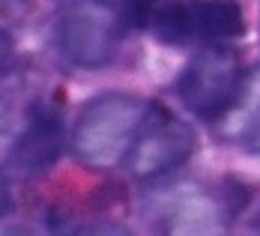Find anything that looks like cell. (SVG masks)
Segmentation results:
<instances>
[{
    "mask_svg": "<svg viewBox=\"0 0 260 236\" xmlns=\"http://www.w3.org/2000/svg\"><path fill=\"white\" fill-rule=\"evenodd\" d=\"M242 87V60L231 48H207L182 69L177 93L204 120L224 114Z\"/></svg>",
    "mask_w": 260,
    "mask_h": 236,
    "instance_id": "7a4b0ae2",
    "label": "cell"
},
{
    "mask_svg": "<svg viewBox=\"0 0 260 236\" xmlns=\"http://www.w3.org/2000/svg\"><path fill=\"white\" fill-rule=\"evenodd\" d=\"M150 102L135 93H105L84 108L75 129V156L90 167H108L129 156Z\"/></svg>",
    "mask_w": 260,
    "mask_h": 236,
    "instance_id": "6da1fadb",
    "label": "cell"
},
{
    "mask_svg": "<svg viewBox=\"0 0 260 236\" xmlns=\"http://www.w3.org/2000/svg\"><path fill=\"white\" fill-rule=\"evenodd\" d=\"M102 3H108V0H102Z\"/></svg>",
    "mask_w": 260,
    "mask_h": 236,
    "instance_id": "ba28073f",
    "label": "cell"
},
{
    "mask_svg": "<svg viewBox=\"0 0 260 236\" xmlns=\"http://www.w3.org/2000/svg\"><path fill=\"white\" fill-rule=\"evenodd\" d=\"M60 138H63L60 134V117L51 114L45 105H36L33 114H30L24 134L15 141L12 161L27 174L48 171L60 156Z\"/></svg>",
    "mask_w": 260,
    "mask_h": 236,
    "instance_id": "8992f818",
    "label": "cell"
},
{
    "mask_svg": "<svg viewBox=\"0 0 260 236\" xmlns=\"http://www.w3.org/2000/svg\"><path fill=\"white\" fill-rule=\"evenodd\" d=\"M114 39L117 33L111 18L90 6L69 9L60 21V48L75 66H84V69L105 66L114 51Z\"/></svg>",
    "mask_w": 260,
    "mask_h": 236,
    "instance_id": "5b68a950",
    "label": "cell"
},
{
    "mask_svg": "<svg viewBox=\"0 0 260 236\" xmlns=\"http://www.w3.org/2000/svg\"><path fill=\"white\" fill-rule=\"evenodd\" d=\"M153 33L161 42L182 45L194 39H236L245 33V15L234 0H185L153 12Z\"/></svg>",
    "mask_w": 260,
    "mask_h": 236,
    "instance_id": "3957f363",
    "label": "cell"
},
{
    "mask_svg": "<svg viewBox=\"0 0 260 236\" xmlns=\"http://www.w3.org/2000/svg\"><path fill=\"white\" fill-rule=\"evenodd\" d=\"M245 144H248V150L260 153V111L254 114V120H251V129L245 131Z\"/></svg>",
    "mask_w": 260,
    "mask_h": 236,
    "instance_id": "52a82bcc",
    "label": "cell"
},
{
    "mask_svg": "<svg viewBox=\"0 0 260 236\" xmlns=\"http://www.w3.org/2000/svg\"><path fill=\"white\" fill-rule=\"evenodd\" d=\"M257 227H260V224H257Z\"/></svg>",
    "mask_w": 260,
    "mask_h": 236,
    "instance_id": "9c48e42d",
    "label": "cell"
},
{
    "mask_svg": "<svg viewBox=\"0 0 260 236\" xmlns=\"http://www.w3.org/2000/svg\"><path fill=\"white\" fill-rule=\"evenodd\" d=\"M194 150V131L158 102H150L147 120L129 150V171L138 180H150L180 167Z\"/></svg>",
    "mask_w": 260,
    "mask_h": 236,
    "instance_id": "277c9868",
    "label": "cell"
}]
</instances>
